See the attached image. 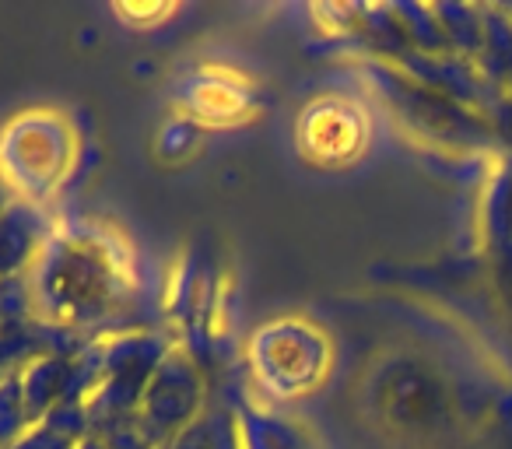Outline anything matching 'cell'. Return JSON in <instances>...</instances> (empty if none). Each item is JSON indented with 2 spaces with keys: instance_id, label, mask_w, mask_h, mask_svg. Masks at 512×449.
I'll return each instance as SVG.
<instances>
[{
  "instance_id": "obj_1",
  "label": "cell",
  "mask_w": 512,
  "mask_h": 449,
  "mask_svg": "<svg viewBox=\"0 0 512 449\" xmlns=\"http://www.w3.org/2000/svg\"><path fill=\"white\" fill-rule=\"evenodd\" d=\"M25 278L36 320L67 334L113 323L137 285L127 246L92 221L53 229Z\"/></svg>"
},
{
  "instance_id": "obj_2",
  "label": "cell",
  "mask_w": 512,
  "mask_h": 449,
  "mask_svg": "<svg viewBox=\"0 0 512 449\" xmlns=\"http://www.w3.org/2000/svg\"><path fill=\"white\" fill-rule=\"evenodd\" d=\"M78 155L71 123L53 109H32L0 130V176L22 200L53 197Z\"/></svg>"
},
{
  "instance_id": "obj_3",
  "label": "cell",
  "mask_w": 512,
  "mask_h": 449,
  "mask_svg": "<svg viewBox=\"0 0 512 449\" xmlns=\"http://www.w3.org/2000/svg\"><path fill=\"white\" fill-rule=\"evenodd\" d=\"M330 344L309 320H274L249 341V369L267 397L295 400L327 376Z\"/></svg>"
},
{
  "instance_id": "obj_4",
  "label": "cell",
  "mask_w": 512,
  "mask_h": 449,
  "mask_svg": "<svg viewBox=\"0 0 512 449\" xmlns=\"http://www.w3.org/2000/svg\"><path fill=\"white\" fill-rule=\"evenodd\" d=\"M200 404H204V379H200L197 362L172 344V351L151 376L137 414L148 425V432L165 446L176 432L200 421Z\"/></svg>"
},
{
  "instance_id": "obj_5",
  "label": "cell",
  "mask_w": 512,
  "mask_h": 449,
  "mask_svg": "<svg viewBox=\"0 0 512 449\" xmlns=\"http://www.w3.org/2000/svg\"><path fill=\"white\" fill-rule=\"evenodd\" d=\"M365 116L344 99H323L302 113L299 144L309 162L337 165L365 148Z\"/></svg>"
},
{
  "instance_id": "obj_6",
  "label": "cell",
  "mask_w": 512,
  "mask_h": 449,
  "mask_svg": "<svg viewBox=\"0 0 512 449\" xmlns=\"http://www.w3.org/2000/svg\"><path fill=\"white\" fill-rule=\"evenodd\" d=\"M53 229L57 225L43 211V204L15 197L0 207V281L29 274Z\"/></svg>"
},
{
  "instance_id": "obj_7",
  "label": "cell",
  "mask_w": 512,
  "mask_h": 449,
  "mask_svg": "<svg viewBox=\"0 0 512 449\" xmlns=\"http://www.w3.org/2000/svg\"><path fill=\"white\" fill-rule=\"evenodd\" d=\"M232 435H235V449H320L313 442V435L302 425H295L292 418L256 411V407L239 411Z\"/></svg>"
},
{
  "instance_id": "obj_8",
  "label": "cell",
  "mask_w": 512,
  "mask_h": 449,
  "mask_svg": "<svg viewBox=\"0 0 512 449\" xmlns=\"http://www.w3.org/2000/svg\"><path fill=\"white\" fill-rule=\"evenodd\" d=\"M67 379H71V358L64 355H39L25 369H18L25 411H29L32 425H39L67 397Z\"/></svg>"
},
{
  "instance_id": "obj_9",
  "label": "cell",
  "mask_w": 512,
  "mask_h": 449,
  "mask_svg": "<svg viewBox=\"0 0 512 449\" xmlns=\"http://www.w3.org/2000/svg\"><path fill=\"white\" fill-rule=\"evenodd\" d=\"M29 428H32V421H29V411H25L18 372L0 376V449L15 446Z\"/></svg>"
},
{
  "instance_id": "obj_10",
  "label": "cell",
  "mask_w": 512,
  "mask_h": 449,
  "mask_svg": "<svg viewBox=\"0 0 512 449\" xmlns=\"http://www.w3.org/2000/svg\"><path fill=\"white\" fill-rule=\"evenodd\" d=\"M190 109L207 120H228V116L242 113V92L235 85H225L221 78L200 81V85H193Z\"/></svg>"
},
{
  "instance_id": "obj_11",
  "label": "cell",
  "mask_w": 512,
  "mask_h": 449,
  "mask_svg": "<svg viewBox=\"0 0 512 449\" xmlns=\"http://www.w3.org/2000/svg\"><path fill=\"white\" fill-rule=\"evenodd\" d=\"M165 449H218V435H214V421H193L183 432H176Z\"/></svg>"
},
{
  "instance_id": "obj_12",
  "label": "cell",
  "mask_w": 512,
  "mask_h": 449,
  "mask_svg": "<svg viewBox=\"0 0 512 449\" xmlns=\"http://www.w3.org/2000/svg\"><path fill=\"white\" fill-rule=\"evenodd\" d=\"M74 449H106V446H102V442H99V439H95V435H88V439L74 442Z\"/></svg>"
},
{
  "instance_id": "obj_13",
  "label": "cell",
  "mask_w": 512,
  "mask_h": 449,
  "mask_svg": "<svg viewBox=\"0 0 512 449\" xmlns=\"http://www.w3.org/2000/svg\"><path fill=\"white\" fill-rule=\"evenodd\" d=\"M8 183H4V176H0V207H4V204H8Z\"/></svg>"
},
{
  "instance_id": "obj_14",
  "label": "cell",
  "mask_w": 512,
  "mask_h": 449,
  "mask_svg": "<svg viewBox=\"0 0 512 449\" xmlns=\"http://www.w3.org/2000/svg\"><path fill=\"white\" fill-rule=\"evenodd\" d=\"M158 449H165V446H158Z\"/></svg>"
}]
</instances>
